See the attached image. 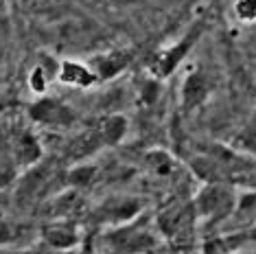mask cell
Segmentation results:
<instances>
[{"instance_id":"1","label":"cell","mask_w":256,"mask_h":254,"mask_svg":"<svg viewBox=\"0 0 256 254\" xmlns=\"http://www.w3.org/2000/svg\"><path fill=\"white\" fill-rule=\"evenodd\" d=\"M101 241L110 254H149L158 248L160 234L156 224L142 212L130 224L110 228Z\"/></svg>"},{"instance_id":"2","label":"cell","mask_w":256,"mask_h":254,"mask_svg":"<svg viewBox=\"0 0 256 254\" xmlns=\"http://www.w3.org/2000/svg\"><path fill=\"white\" fill-rule=\"evenodd\" d=\"M236 202H238V195H234L230 184H226V182L204 184V188L193 200L197 222H202L206 230L221 226L226 219H230L234 215Z\"/></svg>"},{"instance_id":"3","label":"cell","mask_w":256,"mask_h":254,"mask_svg":"<svg viewBox=\"0 0 256 254\" xmlns=\"http://www.w3.org/2000/svg\"><path fill=\"white\" fill-rule=\"evenodd\" d=\"M156 230L160 236L176 248V252H188L190 241L195 234L197 215L193 208V202H173L156 217Z\"/></svg>"},{"instance_id":"4","label":"cell","mask_w":256,"mask_h":254,"mask_svg":"<svg viewBox=\"0 0 256 254\" xmlns=\"http://www.w3.org/2000/svg\"><path fill=\"white\" fill-rule=\"evenodd\" d=\"M204 31H206V20L202 18V20H197L195 24L188 28V33L180 38L176 44L158 50V53L154 55V60L149 62L151 74H154L156 79H164V77H168V74L176 72L178 66L184 62V57L188 55L190 48L197 44V40L204 36Z\"/></svg>"},{"instance_id":"5","label":"cell","mask_w":256,"mask_h":254,"mask_svg":"<svg viewBox=\"0 0 256 254\" xmlns=\"http://www.w3.org/2000/svg\"><path fill=\"white\" fill-rule=\"evenodd\" d=\"M57 173H55V164L53 162H38L36 166L26 169V173L20 178L18 188H16V200L20 206H28L36 204L48 193V188L53 186Z\"/></svg>"},{"instance_id":"6","label":"cell","mask_w":256,"mask_h":254,"mask_svg":"<svg viewBox=\"0 0 256 254\" xmlns=\"http://www.w3.org/2000/svg\"><path fill=\"white\" fill-rule=\"evenodd\" d=\"M28 116L33 123L50 127V130H66V127L74 125L77 120V112L55 96H42L28 108Z\"/></svg>"},{"instance_id":"7","label":"cell","mask_w":256,"mask_h":254,"mask_svg":"<svg viewBox=\"0 0 256 254\" xmlns=\"http://www.w3.org/2000/svg\"><path fill=\"white\" fill-rule=\"evenodd\" d=\"M42 244L57 252H70L81 244V232L72 219H55L42 228Z\"/></svg>"},{"instance_id":"8","label":"cell","mask_w":256,"mask_h":254,"mask_svg":"<svg viewBox=\"0 0 256 254\" xmlns=\"http://www.w3.org/2000/svg\"><path fill=\"white\" fill-rule=\"evenodd\" d=\"M134 60L132 48H114L108 53H98L88 60V66L94 70L98 82H110L116 74H120Z\"/></svg>"},{"instance_id":"9","label":"cell","mask_w":256,"mask_h":254,"mask_svg":"<svg viewBox=\"0 0 256 254\" xmlns=\"http://www.w3.org/2000/svg\"><path fill=\"white\" fill-rule=\"evenodd\" d=\"M142 208H144V204L138 198H112L101 206L98 217H101V222L110 224V228H114V226H123V224H130L136 217H140Z\"/></svg>"},{"instance_id":"10","label":"cell","mask_w":256,"mask_h":254,"mask_svg":"<svg viewBox=\"0 0 256 254\" xmlns=\"http://www.w3.org/2000/svg\"><path fill=\"white\" fill-rule=\"evenodd\" d=\"M106 147L103 145V138L98 134V127H88V130H84L81 134H77L74 138H70V142L66 145V156L68 162H74V164H81L84 160L92 158L94 154H98L101 149Z\"/></svg>"},{"instance_id":"11","label":"cell","mask_w":256,"mask_h":254,"mask_svg":"<svg viewBox=\"0 0 256 254\" xmlns=\"http://www.w3.org/2000/svg\"><path fill=\"white\" fill-rule=\"evenodd\" d=\"M9 152H11L16 164H18L20 169H31V166H36L38 162H42V158H44L42 142H40V138L28 130H24L22 134L16 136V140L11 142Z\"/></svg>"},{"instance_id":"12","label":"cell","mask_w":256,"mask_h":254,"mask_svg":"<svg viewBox=\"0 0 256 254\" xmlns=\"http://www.w3.org/2000/svg\"><path fill=\"white\" fill-rule=\"evenodd\" d=\"M210 94V84L202 70H190L182 82V110L184 112H195L206 103Z\"/></svg>"},{"instance_id":"13","label":"cell","mask_w":256,"mask_h":254,"mask_svg":"<svg viewBox=\"0 0 256 254\" xmlns=\"http://www.w3.org/2000/svg\"><path fill=\"white\" fill-rule=\"evenodd\" d=\"M57 79L64 86L70 88H92L98 84L94 70L88 66V62H74V60H64L57 66Z\"/></svg>"},{"instance_id":"14","label":"cell","mask_w":256,"mask_h":254,"mask_svg":"<svg viewBox=\"0 0 256 254\" xmlns=\"http://www.w3.org/2000/svg\"><path fill=\"white\" fill-rule=\"evenodd\" d=\"M98 134L103 138V145L106 147H116L125 140L127 132H130V120L123 114H108L96 123Z\"/></svg>"},{"instance_id":"15","label":"cell","mask_w":256,"mask_h":254,"mask_svg":"<svg viewBox=\"0 0 256 254\" xmlns=\"http://www.w3.org/2000/svg\"><path fill=\"white\" fill-rule=\"evenodd\" d=\"M96 176H98V166L81 162V164H74L72 169H68L64 178H66L68 186H72V188H86V186H90V184L96 180Z\"/></svg>"},{"instance_id":"16","label":"cell","mask_w":256,"mask_h":254,"mask_svg":"<svg viewBox=\"0 0 256 254\" xmlns=\"http://www.w3.org/2000/svg\"><path fill=\"white\" fill-rule=\"evenodd\" d=\"M18 173H20V166L16 164L11 152L0 147V188L11 186V184L18 180Z\"/></svg>"},{"instance_id":"17","label":"cell","mask_w":256,"mask_h":254,"mask_svg":"<svg viewBox=\"0 0 256 254\" xmlns=\"http://www.w3.org/2000/svg\"><path fill=\"white\" fill-rule=\"evenodd\" d=\"M147 164H149V169L154 173H158V176H171L173 169H176L173 158L164 152H149L147 154Z\"/></svg>"},{"instance_id":"18","label":"cell","mask_w":256,"mask_h":254,"mask_svg":"<svg viewBox=\"0 0 256 254\" xmlns=\"http://www.w3.org/2000/svg\"><path fill=\"white\" fill-rule=\"evenodd\" d=\"M48 70H46L44 64H38L36 68L31 70L28 74V86H31V90L36 92V94H44L46 88H48Z\"/></svg>"},{"instance_id":"19","label":"cell","mask_w":256,"mask_h":254,"mask_svg":"<svg viewBox=\"0 0 256 254\" xmlns=\"http://www.w3.org/2000/svg\"><path fill=\"white\" fill-rule=\"evenodd\" d=\"M16 239H18V228L9 222L7 215H4L2 208H0V248L14 244Z\"/></svg>"},{"instance_id":"20","label":"cell","mask_w":256,"mask_h":254,"mask_svg":"<svg viewBox=\"0 0 256 254\" xmlns=\"http://www.w3.org/2000/svg\"><path fill=\"white\" fill-rule=\"evenodd\" d=\"M234 16L241 22H254L256 20V0H236Z\"/></svg>"},{"instance_id":"21","label":"cell","mask_w":256,"mask_h":254,"mask_svg":"<svg viewBox=\"0 0 256 254\" xmlns=\"http://www.w3.org/2000/svg\"><path fill=\"white\" fill-rule=\"evenodd\" d=\"M176 254H188V252H176Z\"/></svg>"},{"instance_id":"22","label":"cell","mask_w":256,"mask_h":254,"mask_svg":"<svg viewBox=\"0 0 256 254\" xmlns=\"http://www.w3.org/2000/svg\"><path fill=\"white\" fill-rule=\"evenodd\" d=\"M0 254H4V252H2V250H0Z\"/></svg>"},{"instance_id":"23","label":"cell","mask_w":256,"mask_h":254,"mask_svg":"<svg viewBox=\"0 0 256 254\" xmlns=\"http://www.w3.org/2000/svg\"><path fill=\"white\" fill-rule=\"evenodd\" d=\"M84 254H86V252H84Z\"/></svg>"}]
</instances>
